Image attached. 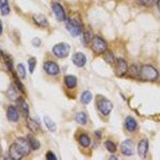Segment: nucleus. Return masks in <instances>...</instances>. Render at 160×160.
Masks as SVG:
<instances>
[{
  "label": "nucleus",
  "mask_w": 160,
  "mask_h": 160,
  "mask_svg": "<svg viewBox=\"0 0 160 160\" xmlns=\"http://www.w3.org/2000/svg\"><path fill=\"white\" fill-rule=\"evenodd\" d=\"M4 60L8 70H10L11 72L14 71L13 70V62L11 59L8 56H5Z\"/></svg>",
  "instance_id": "33"
},
{
  "label": "nucleus",
  "mask_w": 160,
  "mask_h": 160,
  "mask_svg": "<svg viewBox=\"0 0 160 160\" xmlns=\"http://www.w3.org/2000/svg\"><path fill=\"white\" fill-rule=\"evenodd\" d=\"M121 151L125 156H132L135 151V147L133 142L130 140H127L121 144Z\"/></svg>",
  "instance_id": "8"
},
{
  "label": "nucleus",
  "mask_w": 160,
  "mask_h": 160,
  "mask_svg": "<svg viewBox=\"0 0 160 160\" xmlns=\"http://www.w3.org/2000/svg\"><path fill=\"white\" fill-rule=\"evenodd\" d=\"M158 76V72L154 67L144 65L139 69L138 79L144 81H152L157 80Z\"/></svg>",
  "instance_id": "2"
},
{
  "label": "nucleus",
  "mask_w": 160,
  "mask_h": 160,
  "mask_svg": "<svg viewBox=\"0 0 160 160\" xmlns=\"http://www.w3.org/2000/svg\"><path fill=\"white\" fill-rule=\"evenodd\" d=\"M32 43L33 45L35 47H39L41 44V40L39 39L36 38L33 39Z\"/></svg>",
  "instance_id": "36"
},
{
  "label": "nucleus",
  "mask_w": 160,
  "mask_h": 160,
  "mask_svg": "<svg viewBox=\"0 0 160 160\" xmlns=\"http://www.w3.org/2000/svg\"><path fill=\"white\" fill-rule=\"evenodd\" d=\"M129 74L131 77L133 78L138 79L139 76V69L136 65H132L129 69Z\"/></svg>",
  "instance_id": "26"
},
{
  "label": "nucleus",
  "mask_w": 160,
  "mask_h": 160,
  "mask_svg": "<svg viewBox=\"0 0 160 160\" xmlns=\"http://www.w3.org/2000/svg\"><path fill=\"white\" fill-rule=\"evenodd\" d=\"M125 126L126 128L128 131L132 132L136 129L137 127V123L133 117L128 116L126 118Z\"/></svg>",
  "instance_id": "17"
},
{
  "label": "nucleus",
  "mask_w": 160,
  "mask_h": 160,
  "mask_svg": "<svg viewBox=\"0 0 160 160\" xmlns=\"http://www.w3.org/2000/svg\"><path fill=\"white\" fill-rule=\"evenodd\" d=\"M76 121L81 125H85L87 123V117L84 113L80 112L77 114L76 117Z\"/></svg>",
  "instance_id": "27"
},
{
  "label": "nucleus",
  "mask_w": 160,
  "mask_h": 160,
  "mask_svg": "<svg viewBox=\"0 0 160 160\" xmlns=\"http://www.w3.org/2000/svg\"><path fill=\"white\" fill-rule=\"evenodd\" d=\"M12 74H13V78H14L15 84H16L17 87H18V88L20 91L22 92H24V88H23V85H22V84L21 83L20 81L17 73L14 71H12Z\"/></svg>",
  "instance_id": "28"
},
{
  "label": "nucleus",
  "mask_w": 160,
  "mask_h": 160,
  "mask_svg": "<svg viewBox=\"0 0 160 160\" xmlns=\"http://www.w3.org/2000/svg\"><path fill=\"white\" fill-rule=\"evenodd\" d=\"M0 11L2 16H6L10 11L8 0H0Z\"/></svg>",
  "instance_id": "19"
},
{
  "label": "nucleus",
  "mask_w": 160,
  "mask_h": 160,
  "mask_svg": "<svg viewBox=\"0 0 160 160\" xmlns=\"http://www.w3.org/2000/svg\"><path fill=\"white\" fill-rule=\"evenodd\" d=\"M93 38V32L91 28L88 27L85 28L83 32V39L84 42L86 43H88L91 42Z\"/></svg>",
  "instance_id": "21"
},
{
  "label": "nucleus",
  "mask_w": 160,
  "mask_h": 160,
  "mask_svg": "<svg viewBox=\"0 0 160 160\" xmlns=\"http://www.w3.org/2000/svg\"><path fill=\"white\" fill-rule=\"evenodd\" d=\"M52 8L58 20L60 21L65 20L66 18L65 12L61 4L58 3H53L52 5Z\"/></svg>",
  "instance_id": "9"
},
{
  "label": "nucleus",
  "mask_w": 160,
  "mask_h": 160,
  "mask_svg": "<svg viewBox=\"0 0 160 160\" xmlns=\"http://www.w3.org/2000/svg\"><path fill=\"white\" fill-rule=\"evenodd\" d=\"M31 148L28 141L22 137H19L15 140L8 150V155L12 160H19L28 156Z\"/></svg>",
  "instance_id": "1"
},
{
  "label": "nucleus",
  "mask_w": 160,
  "mask_h": 160,
  "mask_svg": "<svg viewBox=\"0 0 160 160\" xmlns=\"http://www.w3.org/2000/svg\"><path fill=\"white\" fill-rule=\"evenodd\" d=\"M44 68L46 72L49 75H57L60 72L59 66L54 62H46L44 64Z\"/></svg>",
  "instance_id": "11"
},
{
  "label": "nucleus",
  "mask_w": 160,
  "mask_h": 160,
  "mask_svg": "<svg viewBox=\"0 0 160 160\" xmlns=\"http://www.w3.org/2000/svg\"><path fill=\"white\" fill-rule=\"evenodd\" d=\"M104 53L105 54H104L103 58L105 61L108 63H112L114 58L112 52L111 51H105Z\"/></svg>",
  "instance_id": "29"
},
{
  "label": "nucleus",
  "mask_w": 160,
  "mask_h": 160,
  "mask_svg": "<svg viewBox=\"0 0 160 160\" xmlns=\"http://www.w3.org/2000/svg\"><path fill=\"white\" fill-rule=\"evenodd\" d=\"M3 54L2 51L1 50V49H0V58H1V57H2V56H3Z\"/></svg>",
  "instance_id": "39"
},
{
  "label": "nucleus",
  "mask_w": 160,
  "mask_h": 160,
  "mask_svg": "<svg viewBox=\"0 0 160 160\" xmlns=\"http://www.w3.org/2000/svg\"><path fill=\"white\" fill-rule=\"evenodd\" d=\"M18 69L21 78L24 79L26 77V70L24 66L22 64H19L18 66Z\"/></svg>",
  "instance_id": "34"
},
{
  "label": "nucleus",
  "mask_w": 160,
  "mask_h": 160,
  "mask_svg": "<svg viewBox=\"0 0 160 160\" xmlns=\"http://www.w3.org/2000/svg\"><path fill=\"white\" fill-rule=\"evenodd\" d=\"M105 146L106 149L111 153H114L116 151V147L115 145L111 141H107L105 142Z\"/></svg>",
  "instance_id": "31"
},
{
  "label": "nucleus",
  "mask_w": 160,
  "mask_h": 160,
  "mask_svg": "<svg viewBox=\"0 0 160 160\" xmlns=\"http://www.w3.org/2000/svg\"><path fill=\"white\" fill-rule=\"evenodd\" d=\"M46 158L48 160H57L56 156L53 153L51 152H48L46 155Z\"/></svg>",
  "instance_id": "35"
},
{
  "label": "nucleus",
  "mask_w": 160,
  "mask_h": 160,
  "mask_svg": "<svg viewBox=\"0 0 160 160\" xmlns=\"http://www.w3.org/2000/svg\"><path fill=\"white\" fill-rule=\"evenodd\" d=\"M44 122L45 125L49 131L55 132L56 130V126L54 122L48 116L44 117Z\"/></svg>",
  "instance_id": "23"
},
{
  "label": "nucleus",
  "mask_w": 160,
  "mask_h": 160,
  "mask_svg": "<svg viewBox=\"0 0 160 160\" xmlns=\"http://www.w3.org/2000/svg\"><path fill=\"white\" fill-rule=\"evenodd\" d=\"M18 110L24 117L29 116V109L28 104L22 98L18 97L16 101Z\"/></svg>",
  "instance_id": "10"
},
{
  "label": "nucleus",
  "mask_w": 160,
  "mask_h": 160,
  "mask_svg": "<svg viewBox=\"0 0 160 160\" xmlns=\"http://www.w3.org/2000/svg\"><path fill=\"white\" fill-rule=\"evenodd\" d=\"M53 54L59 58H65L69 55L70 47L66 43H59L56 44L52 49Z\"/></svg>",
  "instance_id": "4"
},
{
  "label": "nucleus",
  "mask_w": 160,
  "mask_h": 160,
  "mask_svg": "<svg viewBox=\"0 0 160 160\" xmlns=\"http://www.w3.org/2000/svg\"><path fill=\"white\" fill-rule=\"evenodd\" d=\"M3 30V24L2 21L0 20V36L2 34Z\"/></svg>",
  "instance_id": "37"
},
{
  "label": "nucleus",
  "mask_w": 160,
  "mask_h": 160,
  "mask_svg": "<svg viewBox=\"0 0 160 160\" xmlns=\"http://www.w3.org/2000/svg\"><path fill=\"white\" fill-rule=\"evenodd\" d=\"M157 4V6H158V9L159 11L160 12V0H158Z\"/></svg>",
  "instance_id": "38"
},
{
  "label": "nucleus",
  "mask_w": 160,
  "mask_h": 160,
  "mask_svg": "<svg viewBox=\"0 0 160 160\" xmlns=\"http://www.w3.org/2000/svg\"><path fill=\"white\" fill-rule=\"evenodd\" d=\"M66 28L71 35L74 37L78 36L81 33L79 22L74 18H71L68 20L66 23Z\"/></svg>",
  "instance_id": "5"
},
{
  "label": "nucleus",
  "mask_w": 160,
  "mask_h": 160,
  "mask_svg": "<svg viewBox=\"0 0 160 160\" xmlns=\"http://www.w3.org/2000/svg\"><path fill=\"white\" fill-rule=\"evenodd\" d=\"M72 61L77 66L82 67L86 63V57L82 53L78 52L72 56Z\"/></svg>",
  "instance_id": "14"
},
{
  "label": "nucleus",
  "mask_w": 160,
  "mask_h": 160,
  "mask_svg": "<svg viewBox=\"0 0 160 160\" xmlns=\"http://www.w3.org/2000/svg\"><path fill=\"white\" fill-rule=\"evenodd\" d=\"M79 142L81 146L84 147L89 146L90 144V140L88 135L86 134H82L81 135L79 140Z\"/></svg>",
  "instance_id": "25"
},
{
  "label": "nucleus",
  "mask_w": 160,
  "mask_h": 160,
  "mask_svg": "<svg viewBox=\"0 0 160 160\" xmlns=\"http://www.w3.org/2000/svg\"><path fill=\"white\" fill-rule=\"evenodd\" d=\"M2 148L1 147V146H0V157L2 156Z\"/></svg>",
  "instance_id": "40"
},
{
  "label": "nucleus",
  "mask_w": 160,
  "mask_h": 160,
  "mask_svg": "<svg viewBox=\"0 0 160 160\" xmlns=\"http://www.w3.org/2000/svg\"><path fill=\"white\" fill-rule=\"evenodd\" d=\"M65 84L68 88H73L77 84V79L76 77L71 75L65 77Z\"/></svg>",
  "instance_id": "20"
},
{
  "label": "nucleus",
  "mask_w": 160,
  "mask_h": 160,
  "mask_svg": "<svg viewBox=\"0 0 160 160\" xmlns=\"http://www.w3.org/2000/svg\"><path fill=\"white\" fill-rule=\"evenodd\" d=\"M91 48L92 51L97 54L104 53L106 51L107 45L106 42L101 38L96 36L91 41Z\"/></svg>",
  "instance_id": "3"
},
{
  "label": "nucleus",
  "mask_w": 160,
  "mask_h": 160,
  "mask_svg": "<svg viewBox=\"0 0 160 160\" xmlns=\"http://www.w3.org/2000/svg\"><path fill=\"white\" fill-rule=\"evenodd\" d=\"M26 124L28 129L34 134H37L40 131V126L39 124L29 116L27 117Z\"/></svg>",
  "instance_id": "15"
},
{
  "label": "nucleus",
  "mask_w": 160,
  "mask_h": 160,
  "mask_svg": "<svg viewBox=\"0 0 160 160\" xmlns=\"http://www.w3.org/2000/svg\"><path fill=\"white\" fill-rule=\"evenodd\" d=\"M27 141L30 145L31 149L33 150H38L40 147V143L37 139L33 135L29 134L27 135Z\"/></svg>",
  "instance_id": "18"
},
{
  "label": "nucleus",
  "mask_w": 160,
  "mask_h": 160,
  "mask_svg": "<svg viewBox=\"0 0 160 160\" xmlns=\"http://www.w3.org/2000/svg\"><path fill=\"white\" fill-rule=\"evenodd\" d=\"M33 19L34 22L38 26L45 27L48 25V22L47 18L43 14H35L33 16Z\"/></svg>",
  "instance_id": "16"
},
{
  "label": "nucleus",
  "mask_w": 160,
  "mask_h": 160,
  "mask_svg": "<svg viewBox=\"0 0 160 160\" xmlns=\"http://www.w3.org/2000/svg\"><path fill=\"white\" fill-rule=\"evenodd\" d=\"M7 117L11 122H17L19 118L18 109L13 106H10L7 110Z\"/></svg>",
  "instance_id": "12"
},
{
  "label": "nucleus",
  "mask_w": 160,
  "mask_h": 160,
  "mask_svg": "<svg viewBox=\"0 0 160 160\" xmlns=\"http://www.w3.org/2000/svg\"><path fill=\"white\" fill-rule=\"evenodd\" d=\"M138 4L146 7H151L156 4L158 0H136Z\"/></svg>",
  "instance_id": "24"
},
{
  "label": "nucleus",
  "mask_w": 160,
  "mask_h": 160,
  "mask_svg": "<svg viewBox=\"0 0 160 160\" xmlns=\"http://www.w3.org/2000/svg\"><path fill=\"white\" fill-rule=\"evenodd\" d=\"M148 150V142L146 139L142 140L138 145V154L140 157L144 158L146 157Z\"/></svg>",
  "instance_id": "13"
},
{
  "label": "nucleus",
  "mask_w": 160,
  "mask_h": 160,
  "mask_svg": "<svg viewBox=\"0 0 160 160\" xmlns=\"http://www.w3.org/2000/svg\"><path fill=\"white\" fill-rule=\"evenodd\" d=\"M115 70V73L118 77L124 76L128 70V65L126 61L122 58H118L116 63Z\"/></svg>",
  "instance_id": "7"
},
{
  "label": "nucleus",
  "mask_w": 160,
  "mask_h": 160,
  "mask_svg": "<svg viewBox=\"0 0 160 160\" xmlns=\"http://www.w3.org/2000/svg\"><path fill=\"white\" fill-rule=\"evenodd\" d=\"M97 106L98 110L104 115H107L112 110L113 105L109 100L105 98L100 99L97 101Z\"/></svg>",
  "instance_id": "6"
},
{
  "label": "nucleus",
  "mask_w": 160,
  "mask_h": 160,
  "mask_svg": "<svg viewBox=\"0 0 160 160\" xmlns=\"http://www.w3.org/2000/svg\"><path fill=\"white\" fill-rule=\"evenodd\" d=\"M92 98L91 93L89 91H86L83 93L81 97V101L83 104H88L90 102Z\"/></svg>",
  "instance_id": "22"
},
{
  "label": "nucleus",
  "mask_w": 160,
  "mask_h": 160,
  "mask_svg": "<svg viewBox=\"0 0 160 160\" xmlns=\"http://www.w3.org/2000/svg\"><path fill=\"white\" fill-rule=\"evenodd\" d=\"M28 66H29V71L30 73H32L34 70L36 65V59L35 57H31L28 60Z\"/></svg>",
  "instance_id": "30"
},
{
  "label": "nucleus",
  "mask_w": 160,
  "mask_h": 160,
  "mask_svg": "<svg viewBox=\"0 0 160 160\" xmlns=\"http://www.w3.org/2000/svg\"><path fill=\"white\" fill-rule=\"evenodd\" d=\"M8 97L12 100L16 101L17 99L18 98L17 97V93L16 90L14 89V87H12V86H11L10 88H9V90L8 92Z\"/></svg>",
  "instance_id": "32"
}]
</instances>
